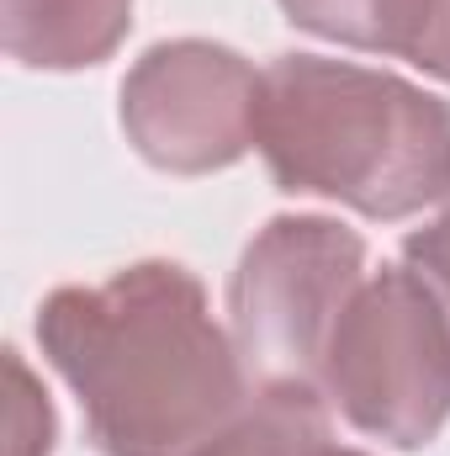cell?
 Listing matches in <instances>:
<instances>
[{"label": "cell", "instance_id": "obj_12", "mask_svg": "<svg viewBox=\"0 0 450 456\" xmlns=\"http://www.w3.org/2000/svg\"><path fill=\"white\" fill-rule=\"evenodd\" d=\"M339 456H366V452H344V446H339Z\"/></svg>", "mask_w": 450, "mask_h": 456}, {"label": "cell", "instance_id": "obj_2", "mask_svg": "<svg viewBox=\"0 0 450 456\" xmlns=\"http://www.w3.org/2000/svg\"><path fill=\"white\" fill-rule=\"evenodd\" d=\"M254 149L292 197H324L398 224L450 202V102L324 53H281L260 69Z\"/></svg>", "mask_w": 450, "mask_h": 456}, {"label": "cell", "instance_id": "obj_4", "mask_svg": "<svg viewBox=\"0 0 450 456\" xmlns=\"http://www.w3.org/2000/svg\"><path fill=\"white\" fill-rule=\"evenodd\" d=\"M366 276V239L339 218H270L228 276V335L249 382L318 387L339 314Z\"/></svg>", "mask_w": 450, "mask_h": 456}, {"label": "cell", "instance_id": "obj_7", "mask_svg": "<svg viewBox=\"0 0 450 456\" xmlns=\"http://www.w3.org/2000/svg\"><path fill=\"white\" fill-rule=\"evenodd\" d=\"M329 414L318 387H254L197 456H339Z\"/></svg>", "mask_w": 450, "mask_h": 456}, {"label": "cell", "instance_id": "obj_5", "mask_svg": "<svg viewBox=\"0 0 450 456\" xmlns=\"http://www.w3.org/2000/svg\"><path fill=\"white\" fill-rule=\"evenodd\" d=\"M260 75L213 37L154 43L122 80V133L133 154L165 175H213L254 149Z\"/></svg>", "mask_w": 450, "mask_h": 456}, {"label": "cell", "instance_id": "obj_9", "mask_svg": "<svg viewBox=\"0 0 450 456\" xmlns=\"http://www.w3.org/2000/svg\"><path fill=\"white\" fill-rule=\"evenodd\" d=\"M5 377H11V403H5V436H11V446H5V456H53L59 419H53V403H48L43 382L21 361V350H5Z\"/></svg>", "mask_w": 450, "mask_h": 456}, {"label": "cell", "instance_id": "obj_10", "mask_svg": "<svg viewBox=\"0 0 450 456\" xmlns=\"http://www.w3.org/2000/svg\"><path fill=\"white\" fill-rule=\"evenodd\" d=\"M403 260L435 287V297L446 303V319H450V202L435 224L414 228V233L403 239Z\"/></svg>", "mask_w": 450, "mask_h": 456}, {"label": "cell", "instance_id": "obj_1", "mask_svg": "<svg viewBox=\"0 0 450 456\" xmlns=\"http://www.w3.org/2000/svg\"><path fill=\"white\" fill-rule=\"evenodd\" d=\"M37 345L80 398L101 456H197L254 393L207 287L181 260L48 292Z\"/></svg>", "mask_w": 450, "mask_h": 456}, {"label": "cell", "instance_id": "obj_8", "mask_svg": "<svg viewBox=\"0 0 450 456\" xmlns=\"http://www.w3.org/2000/svg\"><path fill=\"white\" fill-rule=\"evenodd\" d=\"M281 11L292 27H302L313 37L408 59V48L419 37L424 0H281Z\"/></svg>", "mask_w": 450, "mask_h": 456}, {"label": "cell", "instance_id": "obj_6", "mask_svg": "<svg viewBox=\"0 0 450 456\" xmlns=\"http://www.w3.org/2000/svg\"><path fill=\"white\" fill-rule=\"evenodd\" d=\"M133 32V0H0V37L21 69H96Z\"/></svg>", "mask_w": 450, "mask_h": 456}, {"label": "cell", "instance_id": "obj_3", "mask_svg": "<svg viewBox=\"0 0 450 456\" xmlns=\"http://www.w3.org/2000/svg\"><path fill=\"white\" fill-rule=\"evenodd\" d=\"M339 419L392 452H424L450 425V319L403 260L371 271L344 303L318 371Z\"/></svg>", "mask_w": 450, "mask_h": 456}, {"label": "cell", "instance_id": "obj_11", "mask_svg": "<svg viewBox=\"0 0 450 456\" xmlns=\"http://www.w3.org/2000/svg\"><path fill=\"white\" fill-rule=\"evenodd\" d=\"M408 64L424 69L430 80H446L450 86V0H424L419 37L408 48Z\"/></svg>", "mask_w": 450, "mask_h": 456}]
</instances>
